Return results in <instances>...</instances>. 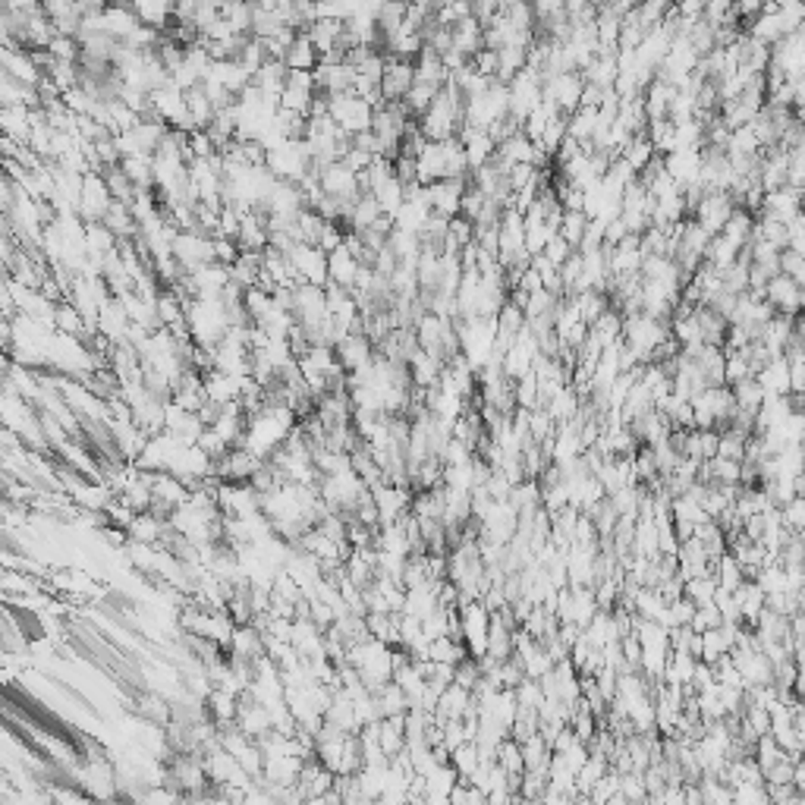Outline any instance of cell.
I'll list each match as a JSON object with an SVG mask.
<instances>
[{"label":"cell","instance_id":"obj_1","mask_svg":"<svg viewBox=\"0 0 805 805\" xmlns=\"http://www.w3.org/2000/svg\"><path fill=\"white\" fill-rule=\"evenodd\" d=\"M664 337H670V324L667 321H657V318L645 315V312H629V315H623L620 340H623L626 347L638 355L642 365H648L651 353H655V347L664 340Z\"/></svg>","mask_w":805,"mask_h":805},{"label":"cell","instance_id":"obj_2","mask_svg":"<svg viewBox=\"0 0 805 805\" xmlns=\"http://www.w3.org/2000/svg\"><path fill=\"white\" fill-rule=\"evenodd\" d=\"M372 114H374L372 104L362 101V98L353 95V91L328 95V116L347 133V136H355V133L372 129Z\"/></svg>","mask_w":805,"mask_h":805},{"label":"cell","instance_id":"obj_3","mask_svg":"<svg viewBox=\"0 0 805 805\" xmlns=\"http://www.w3.org/2000/svg\"><path fill=\"white\" fill-rule=\"evenodd\" d=\"M488 626H491V611L482 604V598L459 604V632H463V645H466V651H469V657L484 655Z\"/></svg>","mask_w":805,"mask_h":805},{"label":"cell","instance_id":"obj_4","mask_svg":"<svg viewBox=\"0 0 805 805\" xmlns=\"http://www.w3.org/2000/svg\"><path fill=\"white\" fill-rule=\"evenodd\" d=\"M736 211V201L730 193H724V189H711V193L702 195V201L696 205V211H692V220L696 224L705 227V233H721L724 224L730 220V214Z\"/></svg>","mask_w":805,"mask_h":805},{"label":"cell","instance_id":"obj_5","mask_svg":"<svg viewBox=\"0 0 805 805\" xmlns=\"http://www.w3.org/2000/svg\"><path fill=\"white\" fill-rule=\"evenodd\" d=\"M761 299H765L774 312H780V315H802V303H805L802 284H796V280L786 278V274H774V278L765 284V290H761Z\"/></svg>","mask_w":805,"mask_h":805},{"label":"cell","instance_id":"obj_6","mask_svg":"<svg viewBox=\"0 0 805 805\" xmlns=\"http://www.w3.org/2000/svg\"><path fill=\"white\" fill-rule=\"evenodd\" d=\"M582 85H586V79H582L579 70H567V73H557V76H548L542 82V91L548 101L557 104V110L561 114H573L576 107H579V95H582Z\"/></svg>","mask_w":805,"mask_h":805},{"label":"cell","instance_id":"obj_7","mask_svg":"<svg viewBox=\"0 0 805 805\" xmlns=\"http://www.w3.org/2000/svg\"><path fill=\"white\" fill-rule=\"evenodd\" d=\"M664 170L670 174V180L683 186H698V174H702V145H689V149H673L667 155H661Z\"/></svg>","mask_w":805,"mask_h":805},{"label":"cell","instance_id":"obj_8","mask_svg":"<svg viewBox=\"0 0 805 805\" xmlns=\"http://www.w3.org/2000/svg\"><path fill=\"white\" fill-rule=\"evenodd\" d=\"M771 66H777L786 79H802V73H805L802 29H799V32L784 35L780 41H774L771 45Z\"/></svg>","mask_w":805,"mask_h":805},{"label":"cell","instance_id":"obj_9","mask_svg":"<svg viewBox=\"0 0 805 805\" xmlns=\"http://www.w3.org/2000/svg\"><path fill=\"white\" fill-rule=\"evenodd\" d=\"M457 139H459V142H463L466 164H469V174H472V170H475V167H482V164H488L491 158L497 155V142H494V136H491L488 129H475V126H466V123H459Z\"/></svg>","mask_w":805,"mask_h":805},{"label":"cell","instance_id":"obj_10","mask_svg":"<svg viewBox=\"0 0 805 805\" xmlns=\"http://www.w3.org/2000/svg\"><path fill=\"white\" fill-rule=\"evenodd\" d=\"M469 189V180H438L428 183L425 195H428V208L441 218H457L459 214V201H463V193Z\"/></svg>","mask_w":805,"mask_h":805},{"label":"cell","instance_id":"obj_11","mask_svg":"<svg viewBox=\"0 0 805 805\" xmlns=\"http://www.w3.org/2000/svg\"><path fill=\"white\" fill-rule=\"evenodd\" d=\"M413 82H415L413 60L387 57L384 73H381V82H378L381 98H384V101H403V95H407Z\"/></svg>","mask_w":805,"mask_h":805},{"label":"cell","instance_id":"obj_12","mask_svg":"<svg viewBox=\"0 0 805 805\" xmlns=\"http://www.w3.org/2000/svg\"><path fill=\"white\" fill-rule=\"evenodd\" d=\"M799 211H802V193H799V189L780 186V189H771V193L761 195V208H758L761 218H771V220L786 224V220ZM758 214H755V218H758Z\"/></svg>","mask_w":805,"mask_h":805},{"label":"cell","instance_id":"obj_13","mask_svg":"<svg viewBox=\"0 0 805 805\" xmlns=\"http://www.w3.org/2000/svg\"><path fill=\"white\" fill-rule=\"evenodd\" d=\"M607 268L613 274H638L642 268V252H638V233L623 236L617 245H607Z\"/></svg>","mask_w":805,"mask_h":805},{"label":"cell","instance_id":"obj_14","mask_svg":"<svg viewBox=\"0 0 805 805\" xmlns=\"http://www.w3.org/2000/svg\"><path fill=\"white\" fill-rule=\"evenodd\" d=\"M359 268H362V261L347 249V245H337L334 252H328V284H337V287H343V290H353Z\"/></svg>","mask_w":805,"mask_h":805},{"label":"cell","instance_id":"obj_15","mask_svg":"<svg viewBox=\"0 0 805 805\" xmlns=\"http://www.w3.org/2000/svg\"><path fill=\"white\" fill-rule=\"evenodd\" d=\"M409 368V381H413L415 387H438L441 381V372H444V359H441L438 353H428V349H415L413 359L407 362Z\"/></svg>","mask_w":805,"mask_h":805},{"label":"cell","instance_id":"obj_16","mask_svg":"<svg viewBox=\"0 0 805 805\" xmlns=\"http://www.w3.org/2000/svg\"><path fill=\"white\" fill-rule=\"evenodd\" d=\"M469 702H472V692L466 689V686H459V683L444 686V689H441V696H438V705H434V721H438V724L457 721V717L466 715Z\"/></svg>","mask_w":805,"mask_h":805},{"label":"cell","instance_id":"obj_17","mask_svg":"<svg viewBox=\"0 0 805 805\" xmlns=\"http://www.w3.org/2000/svg\"><path fill=\"white\" fill-rule=\"evenodd\" d=\"M482 32H484L482 22H478L475 16H466V20H459V22H453L450 26V47L469 60L472 54H478L484 47L482 45Z\"/></svg>","mask_w":805,"mask_h":805},{"label":"cell","instance_id":"obj_18","mask_svg":"<svg viewBox=\"0 0 805 805\" xmlns=\"http://www.w3.org/2000/svg\"><path fill=\"white\" fill-rule=\"evenodd\" d=\"M129 7L142 26H155L167 32L170 22H174V0H129Z\"/></svg>","mask_w":805,"mask_h":805},{"label":"cell","instance_id":"obj_19","mask_svg":"<svg viewBox=\"0 0 805 805\" xmlns=\"http://www.w3.org/2000/svg\"><path fill=\"white\" fill-rule=\"evenodd\" d=\"M582 79H586L588 85H598V89H611L613 79H617L620 73V64H617V51H604V54H595L592 60H588L586 66H582Z\"/></svg>","mask_w":805,"mask_h":805},{"label":"cell","instance_id":"obj_20","mask_svg":"<svg viewBox=\"0 0 805 805\" xmlns=\"http://www.w3.org/2000/svg\"><path fill=\"white\" fill-rule=\"evenodd\" d=\"M755 381L761 384L765 393H774V397H786L790 393V372H786V359L784 355H774L765 365L755 372Z\"/></svg>","mask_w":805,"mask_h":805},{"label":"cell","instance_id":"obj_21","mask_svg":"<svg viewBox=\"0 0 805 805\" xmlns=\"http://www.w3.org/2000/svg\"><path fill=\"white\" fill-rule=\"evenodd\" d=\"M413 70H415V82H432V85H444L450 79L444 66V57L432 47H422L419 57L413 60Z\"/></svg>","mask_w":805,"mask_h":805},{"label":"cell","instance_id":"obj_22","mask_svg":"<svg viewBox=\"0 0 805 805\" xmlns=\"http://www.w3.org/2000/svg\"><path fill=\"white\" fill-rule=\"evenodd\" d=\"M544 409H548V415L557 422V425H561V422L576 419V415H579V409H582V397H579V390H576L573 384L561 387V390H557L554 397H551L548 403H544Z\"/></svg>","mask_w":805,"mask_h":805},{"label":"cell","instance_id":"obj_23","mask_svg":"<svg viewBox=\"0 0 805 805\" xmlns=\"http://www.w3.org/2000/svg\"><path fill=\"white\" fill-rule=\"evenodd\" d=\"M733 601H736V607H740V617L746 626H752L755 617L765 611V592H761L755 579H746L740 588H733Z\"/></svg>","mask_w":805,"mask_h":805},{"label":"cell","instance_id":"obj_24","mask_svg":"<svg viewBox=\"0 0 805 805\" xmlns=\"http://www.w3.org/2000/svg\"><path fill=\"white\" fill-rule=\"evenodd\" d=\"M305 35H309V41L315 45L318 57H321L324 51H334V47H343V20H315L309 29H305Z\"/></svg>","mask_w":805,"mask_h":805},{"label":"cell","instance_id":"obj_25","mask_svg":"<svg viewBox=\"0 0 805 805\" xmlns=\"http://www.w3.org/2000/svg\"><path fill=\"white\" fill-rule=\"evenodd\" d=\"M280 60H284L287 70H305V73H312L318 66V51H315V45L309 41V35L299 32L296 39H293V45L284 51V57H280Z\"/></svg>","mask_w":805,"mask_h":805},{"label":"cell","instance_id":"obj_26","mask_svg":"<svg viewBox=\"0 0 805 805\" xmlns=\"http://www.w3.org/2000/svg\"><path fill=\"white\" fill-rule=\"evenodd\" d=\"M595 126H598V107H576L573 114L567 116V136L576 139L582 149H592V136Z\"/></svg>","mask_w":805,"mask_h":805},{"label":"cell","instance_id":"obj_27","mask_svg":"<svg viewBox=\"0 0 805 805\" xmlns=\"http://www.w3.org/2000/svg\"><path fill=\"white\" fill-rule=\"evenodd\" d=\"M484 655L494 657V661H507L513 655V626H507L503 620H497L491 613V626H488V645H484Z\"/></svg>","mask_w":805,"mask_h":805},{"label":"cell","instance_id":"obj_28","mask_svg":"<svg viewBox=\"0 0 805 805\" xmlns=\"http://www.w3.org/2000/svg\"><path fill=\"white\" fill-rule=\"evenodd\" d=\"M374 696V708H378V715L381 717H393V715H407L409 711V702H407V696H403V689H399L397 683H384V686H378V689L372 692Z\"/></svg>","mask_w":805,"mask_h":805},{"label":"cell","instance_id":"obj_29","mask_svg":"<svg viewBox=\"0 0 805 805\" xmlns=\"http://www.w3.org/2000/svg\"><path fill=\"white\" fill-rule=\"evenodd\" d=\"M727 158H758L761 155V142L758 136L752 133V126H736L730 129V136H727Z\"/></svg>","mask_w":805,"mask_h":805},{"label":"cell","instance_id":"obj_30","mask_svg":"<svg viewBox=\"0 0 805 805\" xmlns=\"http://www.w3.org/2000/svg\"><path fill=\"white\" fill-rule=\"evenodd\" d=\"M730 393H733L736 409H742V413H749V415L758 413L761 399H765V390H761V384L755 381V374L752 378H742V381H736V384H730Z\"/></svg>","mask_w":805,"mask_h":805},{"label":"cell","instance_id":"obj_31","mask_svg":"<svg viewBox=\"0 0 805 805\" xmlns=\"http://www.w3.org/2000/svg\"><path fill=\"white\" fill-rule=\"evenodd\" d=\"M378 218H381V208H378V201H374V195L362 193L359 199L353 201V208H349L347 224L353 227L355 233H362V230H368V227L378 224Z\"/></svg>","mask_w":805,"mask_h":805},{"label":"cell","instance_id":"obj_32","mask_svg":"<svg viewBox=\"0 0 805 805\" xmlns=\"http://www.w3.org/2000/svg\"><path fill=\"white\" fill-rule=\"evenodd\" d=\"M528 64V47L503 45L497 47V82H510Z\"/></svg>","mask_w":805,"mask_h":805},{"label":"cell","instance_id":"obj_33","mask_svg":"<svg viewBox=\"0 0 805 805\" xmlns=\"http://www.w3.org/2000/svg\"><path fill=\"white\" fill-rule=\"evenodd\" d=\"M519 752H522V765H526V771H548L551 746L542 740V733H532L526 742H519Z\"/></svg>","mask_w":805,"mask_h":805},{"label":"cell","instance_id":"obj_34","mask_svg":"<svg viewBox=\"0 0 805 805\" xmlns=\"http://www.w3.org/2000/svg\"><path fill=\"white\" fill-rule=\"evenodd\" d=\"M463 657H469L463 642L450 636H438V638H428V661H441V664H459Z\"/></svg>","mask_w":805,"mask_h":805},{"label":"cell","instance_id":"obj_35","mask_svg":"<svg viewBox=\"0 0 805 805\" xmlns=\"http://www.w3.org/2000/svg\"><path fill=\"white\" fill-rule=\"evenodd\" d=\"M715 579H717V586H721V588L733 592V588H740L742 582L749 579V576L742 573V567L736 563V557L730 554V551H724V554L715 561Z\"/></svg>","mask_w":805,"mask_h":805},{"label":"cell","instance_id":"obj_36","mask_svg":"<svg viewBox=\"0 0 805 805\" xmlns=\"http://www.w3.org/2000/svg\"><path fill=\"white\" fill-rule=\"evenodd\" d=\"M645 136H648L655 155H667V151L677 149V139H673V120H667V116H661V120H648Z\"/></svg>","mask_w":805,"mask_h":805},{"label":"cell","instance_id":"obj_37","mask_svg":"<svg viewBox=\"0 0 805 805\" xmlns=\"http://www.w3.org/2000/svg\"><path fill=\"white\" fill-rule=\"evenodd\" d=\"M441 91V85H432V82H413L409 85V91L403 95V107L409 110V116H422L428 107H432L434 95Z\"/></svg>","mask_w":805,"mask_h":805},{"label":"cell","instance_id":"obj_38","mask_svg":"<svg viewBox=\"0 0 805 805\" xmlns=\"http://www.w3.org/2000/svg\"><path fill=\"white\" fill-rule=\"evenodd\" d=\"M617 158H623L626 164H629L632 170H642L645 164L651 161V158H655V149H651V142H648V136H645V133H638V136H632L629 142L623 145V149H620V155Z\"/></svg>","mask_w":805,"mask_h":805},{"label":"cell","instance_id":"obj_39","mask_svg":"<svg viewBox=\"0 0 805 805\" xmlns=\"http://www.w3.org/2000/svg\"><path fill=\"white\" fill-rule=\"evenodd\" d=\"M478 761H482L478 758V746L472 740H466V742H459L457 749H450V767L457 771V777L469 780L472 771L478 767Z\"/></svg>","mask_w":805,"mask_h":805},{"label":"cell","instance_id":"obj_40","mask_svg":"<svg viewBox=\"0 0 805 805\" xmlns=\"http://www.w3.org/2000/svg\"><path fill=\"white\" fill-rule=\"evenodd\" d=\"M717 592V579L715 573H705V576H692V579L683 582V595L692 601V604H708L711 598H715Z\"/></svg>","mask_w":805,"mask_h":805},{"label":"cell","instance_id":"obj_41","mask_svg":"<svg viewBox=\"0 0 805 805\" xmlns=\"http://www.w3.org/2000/svg\"><path fill=\"white\" fill-rule=\"evenodd\" d=\"M535 268V274H538V280H542V287L548 293H554V296H563V284H561V271H557V264L548 261V258L538 252V255H532V261H528Z\"/></svg>","mask_w":805,"mask_h":805},{"label":"cell","instance_id":"obj_42","mask_svg":"<svg viewBox=\"0 0 805 805\" xmlns=\"http://www.w3.org/2000/svg\"><path fill=\"white\" fill-rule=\"evenodd\" d=\"M774 10H777L780 22H784V32H799L805 20V0H774Z\"/></svg>","mask_w":805,"mask_h":805},{"label":"cell","instance_id":"obj_43","mask_svg":"<svg viewBox=\"0 0 805 805\" xmlns=\"http://www.w3.org/2000/svg\"><path fill=\"white\" fill-rule=\"evenodd\" d=\"M780 526L786 528V532H802L805 528V497L796 494L790 497L786 503H780Z\"/></svg>","mask_w":805,"mask_h":805},{"label":"cell","instance_id":"obj_44","mask_svg":"<svg viewBox=\"0 0 805 805\" xmlns=\"http://www.w3.org/2000/svg\"><path fill=\"white\" fill-rule=\"evenodd\" d=\"M586 224H588L586 211H563L561 214V224H557V233H561V236L576 249V245H579V239H582V233H586Z\"/></svg>","mask_w":805,"mask_h":805},{"label":"cell","instance_id":"obj_45","mask_svg":"<svg viewBox=\"0 0 805 805\" xmlns=\"http://www.w3.org/2000/svg\"><path fill=\"white\" fill-rule=\"evenodd\" d=\"M494 761H497V765H501L507 774H522V771H526V765H522L519 742L510 740V736H507V740H501V746H497V752H494Z\"/></svg>","mask_w":805,"mask_h":805},{"label":"cell","instance_id":"obj_46","mask_svg":"<svg viewBox=\"0 0 805 805\" xmlns=\"http://www.w3.org/2000/svg\"><path fill=\"white\" fill-rule=\"evenodd\" d=\"M554 432H557V422L548 415V409L544 407L528 409V438H532L535 444H542V441L551 438Z\"/></svg>","mask_w":805,"mask_h":805},{"label":"cell","instance_id":"obj_47","mask_svg":"<svg viewBox=\"0 0 805 805\" xmlns=\"http://www.w3.org/2000/svg\"><path fill=\"white\" fill-rule=\"evenodd\" d=\"M784 186H792L802 193L805 186V145L799 149H786V183Z\"/></svg>","mask_w":805,"mask_h":805},{"label":"cell","instance_id":"obj_48","mask_svg":"<svg viewBox=\"0 0 805 805\" xmlns=\"http://www.w3.org/2000/svg\"><path fill=\"white\" fill-rule=\"evenodd\" d=\"M567 139V114H557L548 120V126H544L542 139H538V145H542L548 155H554L557 149H561V142Z\"/></svg>","mask_w":805,"mask_h":805},{"label":"cell","instance_id":"obj_49","mask_svg":"<svg viewBox=\"0 0 805 805\" xmlns=\"http://www.w3.org/2000/svg\"><path fill=\"white\" fill-rule=\"evenodd\" d=\"M557 271H561L563 296H573V293L579 290V278H582V255L579 252H573V255H569L567 261L557 268Z\"/></svg>","mask_w":805,"mask_h":805},{"label":"cell","instance_id":"obj_50","mask_svg":"<svg viewBox=\"0 0 805 805\" xmlns=\"http://www.w3.org/2000/svg\"><path fill=\"white\" fill-rule=\"evenodd\" d=\"M777 264H780V274L792 278V280H796V284H802V280H805V255H802V252L780 249Z\"/></svg>","mask_w":805,"mask_h":805},{"label":"cell","instance_id":"obj_51","mask_svg":"<svg viewBox=\"0 0 805 805\" xmlns=\"http://www.w3.org/2000/svg\"><path fill=\"white\" fill-rule=\"evenodd\" d=\"M733 802L740 805H771L767 802V790L765 784H752V780H742V784L733 786Z\"/></svg>","mask_w":805,"mask_h":805},{"label":"cell","instance_id":"obj_52","mask_svg":"<svg viewBox=\"0 0 805 805\" xmlns=\"http://www.w3.org/2000/svg\"><path fill=\"white\" fill-rule=\"evenodd\" d=\"M721 623H724L721 611H717L715 601H708V604L696 607V613H692V620H689V629L702 632V629H715V626H721Z\"/></svg>","mask_w":805,"mask_h":805},{"label":"cell","instance_id":"obj_53","mask_svg":"<svg viewBox=\"0 0 805 805\" xmlns=\"http://www.w3.org/2000/svg\"><path fill=\"white\" fill-rule=\"evenodd\" d=\"M617 790H620V774L613 771V767H607V771H604V777H601L598 784H595L592 790H588V802H598V805H604L607 799H611Z\"/></svg>","mask_w":805,"mask_h":805},{"label":"cell","instance_id":"obj_54","mask_svg":"<svg viewBox=\"0 0 805 805\" xmlns=\"http://www.w3.org/2000/svg\"><path fill=\"white\" fill-rule=\"evenodd\" d=\"M620 792L626 796V802H642V799H648V790H645L642 771L620 774Z\"/></svg>","mask_w":805,"mask_h":805},{"label":"cell","instance_id":"obj_55","mask_svg":"<svg viewBox=\"0 0 805 805\" xmlns=\"http://www.w3.org/2000/svg\"><path fill=\"white\" fill-rule=\"evenodd\" d=\"M513 692H516V705H519V708H538V705L544 702V692H542V686H538V680L526 677Z\"/></svg>","mask_w":805,"mask_h":805},{"label":"cell","instance_id":"obj_56","mask_svg":"<svg viewBox=\"0 0 805 805\" xmlns=\"http://www.w3.org/2000/svg\"><path fill=\"white\" fill-rule=\"evenodd\" d=\"M469 66L478 73V76L497 79V51H491V47H482V51L472 54V57H469Z\"/></svg>","mask_w":805,"mask_h":805},{"label":"cell","instance_id":"obj_57","mask_svg":"<svg viewBox=\"0 0 805 805\" xmlns=\"http://www.w3.org/2000/svg\"><path fill=\"white\" fill-rule=\"evenodd\" d=\"M573 252H576V249H573V245H569V243H567V239H563V236H561V233H557V236H551V239H548V243H544L542 255H544V258H548V261H554V264H557V268H561V264H563V261H567V258H569V255H573Z\"/></svg>","mask_w":805,"mask_h":805},{"label":"cell","instance_id":"obj_58","mask_svg":"<svg viewBox=\"0 0 805 805\" xmlns=\"http://www.w3.org/2000/svg\"><path fill=\"white\" fill-rule=\"evenodd\" d=\"M501 13V0H469V16H475L482 26H488Z\"/></svg>","mask_w":805,"mask_h":805},{"label":"cell","instance_id":"obj_59","mask_svg":"<svg viewBox=\"0 0 805 805\" xmlns=\"http://www.w3.org/2000/svg\"><path fill=\"white\" fill-rule=\"evenodd\" d=\"M761 7H765V0H733V10H736V16H740L742 22L752 20Z\"/></svg>","mask_w":805,"mask_h":805}]
</instances>
